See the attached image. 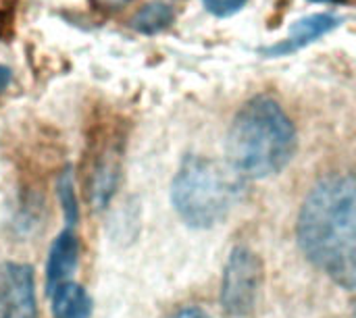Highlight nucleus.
<instances>
[{
	"label": "nucleus",
	"instance_id": "nucleus-1",
	"mask_svg": "<svg viewBox=\"0 0 356 318\" xmlns=\"http://www.w3.org/2000/svg\"><path fill=\"white\" fill-rule=\"evenodd\" d=\"M305 256L336 285L356 292V175H332L307 196L298 215Z\"/></svg>",
	"mask_w": 356,
	"mask_h": 318
},
{
	"label": "nucleus",
	"instance_id": "nucleus-2",
	"mask_svg": "<svg viewBox=\"0 0 356 318\" xmlns=\"http://www.w3.org/2000/svg\"><path fill=\"white\" fill-rule=\"evenodd\" d=\"M294 150V125L275 100L254 98L240 108L227 137V156L236 173L265 179L280 173Z\"/></svg>",
	"mask_w": 356,
	"mask_h": 318
},
{
	"label": "nucleus",
	"instance_id": "nucleus-3",
	"mask_svg": "<svg viewBox=\"0 0 356 318\" xmlns=\"http://www.w3.org/2000/svg\"><path fill=\"white\" fill-rule=\"evenodd\" d=\"M242 175L211 158L188 156L179 167L171 202L188 227L209 229L223 221L240 198Z\"/></svg>",
	"mask_w": 356,
	"mask_h": 318
},
{
	"label": "nucleus",
	"instance_id": "nucleus-4",
	"mask_svg": "<svg viewBox=\"0 0 356 318\" xmlns=\"http://www.w3.org/2000/svg\"><path fill=\"white\" fill-rule=\"evenodd\" d=\"M263 285V265L261 258L248 248H236L225 265L221 279V308L227 317H248L259 300Z\"/></svg>",
	"mask_w": 356,
	"mask_h": 318
},
{
	"label": "nucleus",
	"instance_id": "nucleus-5",
	"mask_svg": "<svg viewBox=\"0 0 356 318\" xmlns=\"http://www.w3.org/2000/svg\"><path fill=\"white\" fill-rule=\"evenodd\" d=\"M0 318H38L31 267L21 262L0 265Z\"/></svg>",
	"mask_w": 356,
	"mask_h": 318
},
{
	"label": "nucleus",
	"instance_id": "nucleus-6",
	"mask_svg": "<svg viewBox=\"0 0 356 318\" xmlns=\"http://www.w3.org/2000/svg\"><path fill=\"white\" fill-rule=\"evenodd\" d=\"M79 262V237L73 227H65L50 246L46 260V294L56 285L71 281Z\"/></svg>",
	"mask_w": 356,
	"mask_h": 318
},
{
	"label": "nucleus",
	"instance_id": "nucleus-7",
	"mask_svg": "<svg viewBox=\"0 0 356 318\" xmlns=\"http://www.w3.org/2000/svg\"><path fill=\"white\" fill-rule=\"evenodd\" d=\"M52 318H90L92 317V298L79 283L65 281L48 292Z\"/></svg>",
	"mask_w": 356,
	"mask_h": 318
},
{
	"label": "nucleus",
	"instance_id": "nucleus-8",
	"mask_svg": "<svg viewBox=\"0 0 356 318\" xmlns=\"http://www.w3.org/2000/svg\"><path fill=\"white\" fill-rule=\"evenodd\" d=\"M338 25H340V19H336L332 15H313L309 19L298 21L294 25V29H292V35L286 42L267 48L265 54H288V52H294V50L311 44L319 35H325L327 31H332Z\"/></svg>",
	"mask_w": 356,
	"mask_h": 318
},
{
	"label": "nucleus",
	"instance_id": "nucleus-9",
	"mask_svg": "<svg viewBox=\"0 0 356 318\" xmlns=\"http://www.w3.org/2000/svg\"><path fill=\"white\" fill-rule=\"evenodd\" d=\"M173 21V10L165 2H150L146 4L131 21V25L142 33H156L165 29Z\"/></svg>",
	"mask_w": 356,
	"mask_h": 318
},
{
	"label": "nucleus",
	"instance_id": "nucleus-10",
	"mask_svg": "<svg viewBox=\"0 0 356 318\" xmlns=\"http://www.w3.org/2000/svg\"><path fill=\"white\" fill-rule=\"evenodd\" d=\"M56 192H58V202H60L67 227H75L79 221V202H77V194H75V185H73V175L69 169L58 177Z\"/></svg>",
	"mask_w": 356,
	"mask_h": 318
},
{
	"label": "nucleus",
	"instance_id": "nucleus-11",
	"mask_svg": "<svg viewBox=\"0 0 356 318\" xmlns=\"http://www.w3.org/2000/svg\"><path fill=\"white\" fill-rule=\"evenodd\" d=\"M202 2L217 17H229L246 4V0H202Z\"/></svg>",
	"mask_w": 356,
	"mask_h": 318
},
{
	"label": "nucleus",
	"instance_id": "nucleus-12",
	"mask_svg": "<svg viewBox=\"0 0 356 318\" xmlns=\"http://www.w3.org/2000/svg\"><path fill=\"white\" fill-rule=\"evenodd\" d=\"M167 318H211L202 308L198 306H184L175 312H171Z\"/></svg>",
	"mask_w": 356,
	"mask_h": 318
},
{
	"label": "nucleus",
	"instance_id": "nucleus-13",
	"mask_svg": "<svg viewBox=\"0 0 356 318\" xmlns=\"http://www.w3.org/2000/svg\"><path fill=\"white\" fill-rule=\"evenodd\" d=\"M96 8H104V10H117L123 8L129 0H90Z\"/></svg>",
	"mask_w": 356,
	"mask_h": 318
},
{
	"label": "nucleus",
	"instance_id": "nucleus-14",
	"mask_svg": "<svg viewBox=\"0 0 356 318\" xmlns=\"http://www.w3.org/2000/svg\"><path fill=\"white\" fill-rule=\"evenodd\" d=\"M10 79H13L10 69H8V67H4V65H0V92H4V90L8 87Z\"/></svg>",
	"mask_w": 356,
	"mask_h": 318
},
{
	"label": "nucleus",
	"instance_id": "nucleus-15",
	"mask_svg": "<svg viewBox=\"0 0 356 318\" xmlns=\"http://www.w3.org/2000/svg\"><path fill=\"white\" fill-rule=\"evenodd\" d=\"M323 2H325V0H323Z\"/></svg>",
	"mask_w": 356,
	"mask_h": 318
}]
</instances>
